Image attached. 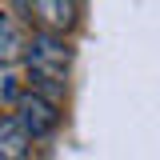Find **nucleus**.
Masks as SVG:
<instances>
[{
    "instance_id": "1",
    "label": "nucleus",
    "mask_w": 160,
    "mask_h": 160,
    "mask_svg": "<svg viewBox=\"0 0 160 160\" xmlns=\"http://www.w3.org/2000/svg\"><path fill=\"white\" fill-rule=\"evenodd\" d=\"M24 64H28V84H32V92L48 100H64L68 92V64H72V48H68V40L64 32H52V28H40L32 32L28 40V48H24Z\"/></svg>"
},
{
    "instance_id": "2",
    "label": "nucleus",
    "mask_w": 160,
    "mask_h": 160,
    "mask_svg": "<svg viewBox=\"0 0 160 160\" xmlns=\"http://www.w3.org/2000/svg\"><path fill=\"white\" fill-rule=\"evenodd\" d=\"M12 108H16L12 116L20 120V128L28 132V140H44L60 128V104L40 96V92H20Z\"/></svg>"
},
{
    "instance_id": "3",
    "label": "nucleus",
    "mask_w": 160,
    "mask_h": 160,
    "mask_svg": "<svg viewBox=\"0 0 160 160\" xmlns=\"http://www.w3.org/2000/svg\"><path fill=\"white\" fill-rule=\"evenodd\" d=\"M24 48H28V32H24V24L16 20V12H8V8H0V64H16L24 60Z\"/></svg>"
},
{
    "instance_id": "4",
    "label": "nucleus",
    "mask_w": 160,
    "mask_h": 160,
    "mask_svg": "<svg viewBox=\"0 0 160 160\" xmlns=\"http://www.w3.org/2000/svg\"><path fill=\"white\" fill-rule=\"evenodd\" d=\"M32 140L20 128L16 116H0V160H28Z\"/></svg>"
},
{
    "instance_id": "5",
    "label": "nucleus",
    "mask_w": 160,
    "mask_h": 160,
    "mask_svg": "<svg viewBox=\"0 0 160 160\" xmlns=\"http://www.w3.org/2000/svg\"><path fill=\"white\" fill-rule=\"evenodd\" d=\"M36 16L52 32H68L76 24V0H36Z\"/></svg>"
},
{
    "instance_id": "6",
    "label": "nucleus",
    "mask_w": 160,
    "mask_h": 160,
    "mask_svg": "<svg viewBox=\"0 0 160 160\" xmlns=\"http://www.w3.org/2000/svg\"><path fill=\"white\" fill-rule=\"evenodd\" d=\"M20 96V80L8 72V64H0V104H16Z\"/></svg>"
},
{
    "instance_id": "7",
    "label": "nucleus",
    "mask_w": 160,
    "mask_h": 160,
    "mask_svg": "<svg viewBox=\"0 0 160 160\" xmlns=\"http://www.w3.org/2000/svg\"><path fill=\"white\" fill-rule=\"evenodd\" d=\"M12 8H16L24 20H32V12H36V0H12Z\"/></svg>"
}]
</instances>
